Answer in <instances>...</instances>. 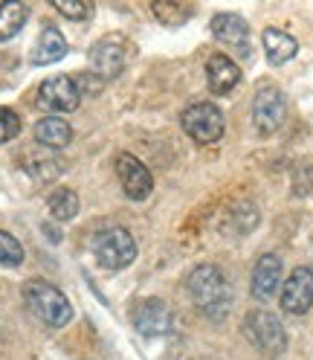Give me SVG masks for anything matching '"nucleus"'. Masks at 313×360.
Instances as JSON below:
<instances>
[{"mask_svg":"<svg viewBox=\"0 0 313 360\" xmlns=\"http://www.w3.org/2000/svg\"><path fill=\"white\" fill-rule=\"evenodd\" d=\"M186 290H189L192 302L204 311L209 320H223L232 308V285L223 276V270L215 264L194 267L186 279Z\"/></svg>","mask_w":313,"mask_h":360,"instance_id":"obj_1","label":"nucleus"},{"mask_svg":"<svg viewBox=\"0 0 313 360\" xmlns=\"http://www.w3.org/2000/svg\"><path fill=\"white\" fill-rule=\"evenodd\" d=\"M24 300H27V305H29V311L35 314V317L50 328H64L73 320L70 300H67L55 285L44 282V279H29L24 285Z\"/></svg>","mask_w":313,"mask_h":360,"instance_id":"obj_2","label":"nucleus"},{"mask_svg":"<svg viewBox=\"0 0 313 360\" xmlns=\"http://www.w3.org/2000/svg\"><path fill=\"white\" fill-rule=\"evenodd\" d=\"M93 256L107 270H122L137 259V241H133V236L125 227L102 230L93 238Z\"/></svg>","mask_w":313,"mask_h":360,"instance_id":"obj_3","label":"nucleus"},{"mask_svg":"<svg viewBox=\"0 0 313 360\" xmlns=\"http://www.w3.org/2000/svg\"><path fill=\"white\" fill-rule=\"evenodd\" d=\"M180 125H183V131L189 134L194 143H204V146L218 143V140L223 137V128H227L220 108L212 105V102L189 105V108L183 110V117H180Z\"/></svg>","mask_w":313,"mask_h":360,"instance_id":"obj_4","label":"nucleus"},{"mask_svg":"<svg viewBox=\"0 0 313 360\" xmlns=\"http://www.w3.org/2000/svg\"><path fill=\"white\" fill-rule=\"evenodd\" d=\"M244 334H247L250 343L255 349H261L264 354L279 357L287 349L284 326H281V320L276 317V314H270V311H253V314H247V320H244Z\"/></svg>","mask_w":313,"mask_h":360,"instance_id":"obj_5","label":"nucleus"},{"mask_svg":"<svg viewBox=\"0 0 313 360\" xmlns=\"http://www.w3.org/2000/svg\"><path fill=\"white\" fill-rule=\"evenodd\" d=\"M131 323L142 337H163L171 334L177 326L174 311L163 300H140L131 311Z\"/></svg>","mask_w":313,"mask_h":360,"instance_id":"obj_6","label":"nucleus"},{"mask_svg":"<svg viewBox=\"0 0 313 360\" xmlns=\"http://www.w3.org/2000/svg\"><path fill=\"white\" fill-rule=\"evenodd\" d=\"M287 120V99L281 90L276 87H264L255 94L253 99V122L258 128V134H264V137H270V134H276Z\"/></svg>","mask_w":313,"mask_h":360,"instance_id":"obj_7","label":"nucleus"},{"mask_svg":"<svg viewBox=\"0 0 313 360\" xmlns=\"http://www.w3.org/2000/svg\"><path fill=\"white\" fill-rule=\"evenodd\" d=\"M38 102L47 110H55V114H70L81 102L79 82L70 76H53L38 87Z\"/></svg>","mask_w":313,"mask_h":360,"instance_id":"obj_8","label":"nucleus"},{"mask_svg":"<svg viewBox=\"0 0 313 360\" xmlns=\"http://www.w3.org/2000/svg\"><path fill=\"white\" fill-rule=\"evenodd\" d=\"M281 308L293 317H302L313 308V270L310 267H296L290 279H284L281 288Z\"/></svg>","mask_w":313,"mask_h":360,"instance_id":"obj_9","label":"nucleus"},{"mask_svg":"<svg viewBox=\"0 0 313 360\" xmlns=\"http://www.w3.org/2000/svg\"><path fill=\"white\" fill-rule=\"evenodd\" d=\"M212 35L238 56H250V27L235 12H218L212 18Z\"/></svg>","mask_w":313,"mask_h":360,"instance_id":"obj_10","label":"nucleus"},{"mask_svg":"<svg viewBox=\"0 0 313 360\" xmlns=\"http://www.w3.org/2000/svg\"><path fill=\"white\" fill-rule=\"evenodd\" d=\"M116 174H119V184H122V189L131 200H145L154 192L151 172L133 154H119L116 157Z\"/></svg>","mask_w":313,"mask_h":360,"instance_id":"obj_11","label":"nucleus"},{"mask_svg":"<svg viewBox=\"0 0 313 360\" xmlns=\"http://www.w3.org/2000/svg\"><path fill=\"white\" fill-rule=\"evenodd\" d=\"M91 67L99 79H116L125 67V44L119 35H107L93 44L91 50Z\"/></svg>","mask_w":313,"mask_h":360,"instance_id":"obj_12","label":"nucleus"},{"mask_svg":"<svg viewBox=\"0 0 313 360\" xmlns=\"http://www.w3.org/2000/svg\"><path fill=\"white\" fill-rule=\"evenodd\" d=\"M281 279V259L276 253H264L253 267V297L258 302L273 300Z\"/></svg>","mask_w":313,"mask_h":360,"instance_id":"obj_13","label":"nucleus"},{"mask_svg":"<svg viewBox=\"0 0 313 360\" xmlns=\"http://www.w3.org/2000/svg\"><path fill=\"white\" fill-rule=\"evenodd\" d=\"M206 82H209L212 94H229L241 82V70L227 53H215L206 61Z\"/></svg>","mask_w":313,"mask_h":360,"instance_id":"obj_14","label":"nucleus"},{"mask_svg":"<svg viewBox=\"0 0 313 360\" xmlns=\"http://www.w3.org/2000/svg\"><path fill=\"white\" fill-rule=\"evenodd\" d=\"M64 56H67V41H64V35H61L55 27H44L41 35H38V41H35V47H32V53H29V61H32L35 67H44V64L61 61Z\"/></svg>","mask_w":313,"mask_h":360,"instance_id":"obj_15","label":"nucleus"},{"mask_svg":"<svg viewBox=\"0 0 313 360\" xmlns=\"http://www.w3.org/2000/svg\"><path fill=\"white\" fill-rule=\"evenodd\" d=\"M261 41H264V53H267V61L270 64H287L290 58H293L299 53V41L293 35H287L281 30H264L261 32Z\"/></svg>","mask_w":313,"mask_h":360,"instance_id":"obj_16","label":"nucleus"},{"mask_svg":"<svg viewBox=\"0 0 313 360\" xmlns=\"http://www.w3.org/2000/svg\"><path fill=\"white\" fill-rule=\"evenodd\" d=\"M35 140L41 146H47V148H64V146H70V140H73V128L61 117H44L35 125Z\"/></svg>","mask_w":313,"mask_h":360,"instance_id":"obj_17","label":"nucleus"},{"mask_svg":"<svg viewBox=\"0 0 313 360\" xmlns=\"http://www.w3.org/2000/svg\"><path fill=\"white\" fill-rule=\"evenodd\" d=\"M27 18H29V9L24 0H4V4H0V41L15 38L24 30Z\"/></svg>","mask_w":313,"mask_h":360,"instance_id":"obj_18","label":"nucleus"},{"mask_svg":"<svg viewBox=\"0 0 313 360\" xmlns=\"http://www.w3.org/2000/svg\"><path fill=\"white\" fill-rule=\"evenodd\" d=\"M47 207H50V215L55 218V221H70V218H76L79 215V195L73 192V189H55L53 195H50V200H47Z\"/></svg>","mask_w":313,"mask_h":360,"instance_id":"obj_19","label":"nucleus"},{"mask_svg":"<svg viewBox=\"0 0 313 360\" xmlns=\"http://www.w3.org/2000/svg\"><path fill=\"white\" fill-rule=\"evenodd\" d=\"M24 262V247L15 236H9L6 230H0V264L4 267H18Z\"/></svg>","mask_w":313,"mask_h":360,"instance_id":"obj_20","label":"nucleus"},{"mask_svg":"<svg viewBox=\"0 0 313 360\" xmlns=\"http://www.w3.org/2000/svg\"><path fill=\"white\" fill-rule=\"evenodd\" d=\"M18 134H20V117L12 108H0V146L12 143Z\"/></svg>","mask_w":313,"mask_h":360,"instance_id":"obj_21","label":"nucleus"},{"mask_svg":"<svg viewBox=\"0 0 313 360\" xmlns=\"http://www.w3.org/2000/svg\"><path fill=\"white\" fill-rule=\"evenodd\" d=\"M154 15L160 18L163 24H180V20H183L189 12H186V9H180V6L174 9L171 0H154Z\"/></svg>","mask_w":313,"mask_h":360,"instance_id":"obj_22","label":"nucleus"},{"mask_svg":"<svg viewBox=\"0 0 313 360\" xmlns=\"http://www.w3.org/2000/svg\"><path fill=\"white\" fill-rule=\"evenodd\" d=\"M53 9H58L64 18L70 20H84L87 18V4L84 0H50Z\"/></svg>","mask_w":313,"mask_h":360,"instance_id":"obj_23","label":"nucleus"}]
</instances>
